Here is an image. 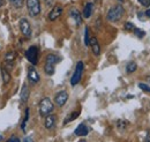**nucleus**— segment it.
<instances>
[{"label": "nucleus", "instance_id": "nucleus-1", "mask_svg": "<svg viewBox=\"0 0 150 142\" xmlns=\"http://www.w3.org/2000/svg\"><path fill=\"white\" fill-rule=\"evenodd\" d=\"M125 14V9L121 5H115L110 8V11L108 12L106 18L110 22H117L122 18V15Z\"/></svg>", "mask_w": 150, "mask_h": 142}, {"label": "nucleus", "instance_id": "nucleus-2", "mask_svg": "<svg viewBox=\"0 0 150 142\" xmlns=\"http://www.w3.org/2000/svg\"><path fill=\"white\" fill-rule=\"evenodd\" d=\"M53 109H54L53 103L51 102L50 98L45 97V98H43V99L40 101V103H39V113H40L42 117H46L47 114L52 113Z\"/></svg>", "mask_w": 150, "mask_h": 142}, {"label": "nucleus", "instance_id": "nucleus-3", "mask_svg": "<svg viewBox=\"0 0 150 142\" xmlns=\"http://www.w3.org/2000/svg\"><path fill=\"white\" fill-rule=\"evenodd\" d=\"M27 8L31 16H37L40 13V2L39 0H27Z\"/></svg>", "mask_w": 150, "mask_h": 142}, {"label": "nucleus", "instance_id": "nucleus-4", "mask_svg": "<svg viewBox=\"0 0 150 142\" xmlns=\"http://www.w3.org/2000/svg\"><path fill=\"white\" fill-rule=\"evenodd\" d=\"M82 73H83V62L79 61L76 67H75L74 74L72 75V79H71V84L72 86H76L80 82V80L82 77Z\"/></svg>", "mask_w": 150, "mask_h": 142}, {"label": "nucleus", "instance_id": "nucleus-5", "mask_svg": "<svg viewBox=\"0 0 150 142\" xmlns=\"http://www.w3.org/2000/svg\"><path fill=\"white\" fill-rule=\"evenodd\" d=\"M38 55H39V51H38L37 46H30L27 52H25V57L27 59L33 64V65H36L38 62Z\"/></svg>", "mask_w": 150, "mask_h": 142}, {"label": "nucleus", "instance_id": "nucleus-6", "mask_svg": "<svg viewBox=\"0 0 150 142\" xmlns=\"http://www.w3.org/2000/svg\"><path fill=\"white\" fill-rule=\"evenodd\" d=\"M20 29H21L22 34L27 38L31 37V27H30V23H29V21L27 18H22L20 21Z\"/></svg>", "mask_w": 150, "mask_h": 142}, {"label": "nucleus", "instance_id": "nucleus-7", "mask_svg": "<svg viewBox=\"0 0 150 142\" xmlns=\"http://www.w3.org/2000/svg\"><path fill=\"white\" fill-rule=\"evenodd\" d=\"M67 99H68V92L65 91V90L58 92L56 95V97H54V102H56V104L58 107H64L66 104Z\"/></svg>", "mask_w": 150, "mask_h": 142}, {"label": "nucleus", "instance_id": "nucleus-8", "mask_svg": "<svg viewBox=\"0 0 150 142\" xmlns=\"http://www.w3.org/2000/svg\"><path fill=\"white\" fill-rule=\"evenodd\" d=\"M28 80L31 84H36L39 82V74L34 67H30L28 71Z\"/></svg>", "mask_w": 150, "mask_h": 142}, {"label": "nucleus", "instance_id": "nucleus-9", "mask_svg": "<svg viewBox=\"0 0 150 142\" xmlns=\"http://www.w3.org/2000/svg\"><path fill=\"white\" fill-rule=\"evenodd\" d=\"M61 14H62V7L61 6H54L53 9L49 14V20L50 21H56Z\"/></svg>", "mask_w": 150, "mask_h": 142}, {"label": "nucleus", "instance_id": "nucleus-10", "mask_svg": "<svg viewBox=\"0 0 150 142\" xmlns=\"http://www.w3.org/2000/svg\"><path fill=\"white\" fill-rule=\"evenodd\" d=\"M74 133H75V135H77V136H87L88 133H89V128L84 124H80L76 127Z\"/></svg>", "mask_w": 150, "mask_h": 142}, {"label": "nucleus", "instance_id": "nucleus-11", "mask_svg": "<svg viewBox=\"0 0 150 142\" xmlns=\"http://www.w3.org/2000/svg\"><path fill=\"white\" fill-rule=\"evenodd\" d=\"M45 128H47V129H51V128H53L54 127V125H56V116H53V114H47L46 116V118H45Z\"/></svg>", "mask_w": 150, "mask_h": 142}, {"label": "nucleus", "instance_id": "nucleus-12", "mask_svg": "<svg viewBox=\"0 0 150 142\" xmlns=\"http://www.w3.org/2000/svg\"><path fill=\"white\" fill-rule=\"evenodd\" d=\"M29 95H30V91L27 84H23L22 90H21V94H20V97H21V101L22 103H27L28 99H29Z\"/></svg>", "mask_w": 150, "mask_h": 142}, {"label": "nucleus", "instance_id": "nucleus-13", "mask_svg": "<svg viewBox=\"0 0 150 142\" xmlns=\"http://www.w3.org/2000/svg\"><path fill=\"white\" fill-rule=\"evenodd\" d=\"M69 14H71V18H74L76 26H80V24L82 23V16H81V14H80V12H79L77 9H75V8L71 9Z\"/></svg>", "mask_w": 150, "mask_h": 142}, {"label": "nucleus", "instance_id": "nucleus-14", "mask_svg": "<svg viewBox=\"0 0 150 142\" xmlns=\"http://www.w3.org/2000/svg\"><path fill=\"white\" fill-rule=\"evenodd\" d=\"M93 11H94V4H93V2L86 4L84 9H83V18H89L91 16V14H93Z\"/></svg>", "mask_w": 150, "mask_h": 142}, {"label": "nucleus", "instance_id": "nucleus-15", "mask_svg": "<svg viewBox=\"0 0 150 142\" xmlns=\"http://www.w3.org/2000/svg\"><path fill=\"white\" fill-rule=\"evenodd\" d=\"M89 45L91 46L93 52L95 53V55H99V53H100V48H99V44H98V42H97V39L95 37L90 38V44Z\"/></svg>", "mask_w": 150, "mask_h": 142}, {"label": "nucleus", "instance_id": "nucleus-16", "mask_svg": "<svg viewBox=\"0 0 150 142\" xmlns=\"http://www.w3.org/2000/svg\"><path fill=\"white\" fill-rule=\"evenodd\" d=\"M54 66L53 64H49V62H45V66H44V71L47 75H53L54 74Z\"/></svg>", "mask_w": 150, "mask_h": 142}, {"label": "nucleus", "instance_id": "nucleus-17", "mask_svg": "<svg viewBox=\"0 0 150 142\" xmlns=\"http://www.w3.org/2000/svg\"><path fill=\"white\" fill-rule=\"evenodd\" d=\"M15 57H16L15 52L9 51V52H7V53L5 54V60H6L7 64H13V61L15 60Z\"/></svg>", "mask_w": 150, "mask_h": 142}, {"label": "nucleus", "instance_id": "nucleus-18", "mask_svg": "<svg viewBox=\"0 0 150 142\" xmlns=\"http://www.w3.org/2000/svg\"><path fill=\"white\" fill-rule=\"evenodd\" d=\"M136 68H137V65H136L134 61H129V62L126 65V72H127L128 74L134 73V72L136 71Z\"/></svg>", "mask_w": 150, "mask_h": 142}, {"label": "nucleus", "instance_id": "nucleus-19", "mask_svg": "<svg viewBox=\"0 0 150 142\" xmlns=\"http://www.w3.org/2000/svg\"><path fill=\"white\" fill-rule=\"evenodd\" d=\"M1 75H2L4 84H7V83L11 81V74L6 71V70H4V68H2V71H1Z\"/></svg>", "mask_w": 150, "mask_h": 142}, {"label": "nucleus", "instance_id": "nucleus-20", "mask_svg": "<svg viewBox=\"0 0 150 142\" xmlns=\"http://www.w3.org/2000/svg\"><path fill=\"white\" fill-rule=\"evenodd\" d=\"M46 62H49V64H53V65H56L57 62L59 61V58L57 57L56 54H49L47 57H46V60H45Z\"/></svg>", "mask_w": 150, "mask_h": 142}, {"label": "nucleus", "instance_id": "nucleus-21", "mask_svg": "<svg viewBox=\"0 0 150 142\" xmlns=\"http://www.w3.org/2000/svg\"><path fill=\"white\" fill-rule=\"evenodd\" d=\"M127 121H125V120H118V123H117V127H118V129L119 131H121V132H124L126 128H127Z\"/></svg>", "mask_w": 150, "mask_h": 142}, {"label": "nucleus", "instance_id": "nucleus-22", "mask_svg": "<svg viewBox=\"0 0 150 142\" xmlns=\"http://www.w3.org/2000/svg\"><path fill=\"white\" fill-rule=\"evenodd\" d=\"M79 114H80V112H77V111H76V112H73L72 114H69V116H68V117L65 119V124H67V123H71V121L75 120V119L77 118V116H79Z\"/></svg>", "mask_w": 150, "mask_h": 142}, {"label": "nucleus", "instance_id": "nucleus-23", "mask_svg": "<svg viewBox=\"0 0 150 142\" xmlns=\"http://www.w3.org/2000/svg\"><path fill=\"white\" fill-rule=\"evenodd\" d=\"M9 1L15 8H22L24 5V0H9Z\"/></svg>", "mask_w": 150, "mask_h": 142}, {"label": "nucleus", "instance_id": "nucleus-24", "mask_svg": "<svg viewBox=\"0 0 150 142\" xmlns=\"http://www.w3.org/2000/svg\"><path fill=\"white\" fill-rule=\"evenodd\" d=\"M84 44H86L87 46H89V44H90V38H89V28H88V27L84 29Z\"/></svg>", "mask_w": 150, "mask_h": 142}, {"label": "nucleus", "instance_id": "nucleus-25", "mask_svg": "<svg viewBox=\"0 0 150 142\" xmlns=\"http://www.w3.org/2000/svg\"><path fill=\"white\" fill-rule=\"evenodd\" d=\"M139 88L142 89L144 92H148V94H150V87H149V86H147V84H144V83H139Z\"/></svg>", "mask_w": 150, "mask_h": 142}, {"label": "nucleus", "instance_id": "nucleus-26", "mask_svg": "<svg viewBox=\"0 0 150 142\" xmlns=\"http://www.w3.org/2000/svg\"><path fill=\"white\" fill-rule=\"evenodd\" d=\"M125 29H126V30H128V31H132V30L134 31L135 26H134L132 22H126V23H125Z\"/></svg>", "mask_w": 150, "mask_h": 142}, {"label": "nucleus", "instance_id": "nucleus-27", "mask_svg": "<svg viewBox=\"0 0 150 142\" xmlns=\"http://www.w3.org/2000/svg\"><path fill=\"white\" fill-rule=\"evenodd\" d=\"M134 33H135V35L137 36L139 38H142V37L144 36V34H146L143 30H141V29H137V28H135V29H134Z\"/></svg>", "mask_w": 150, "mask_h": 142}, {"label": "nucleus", "instance_id": "nucleus-28", "mask_svg": "<svg viewBox=\"0 0 150 142\" xmlns=\"http://www.w3.org/2000/svg\"><path fill=\"white\" fill-rule=\"evenodd\" d=\"M139 2L142 5V6H149L150 5V0H139Z\"/></svg>", "mask_w": 150, "mask_h": 142}, {"label": "nucleus", "instance_id": "nucleus-29", "mask_svg": "<svg viewBox=\"0 0 150 142\" xmlns=\"http://www.w3.org/2000/svg\"><path fill=\"white\" fill-rule=\"evenodd\" d=\"M7 141L8 142H20L21 140H20L19 138H16V136H12V138H9Z\"/></svg>", "mask_w": 150, "mask_h": 142}, {"label": "nucleus", "instance_id": "nucleus-30", "mask_svg": "<svg viewBox=\"0 0 150 142\" xmlns=\"http://www.w3.org/2000/svg\"><path fill=\"white\" fill-rule=\"evenodd\" d=\"M5 2H6L5 0H0V8H1V7H2L4 5H5Z\"/></svg>", "mask_w": 150, "mask_h": 142}, {"label": "nucleus", "instance_id": "nucleus-31", "mask_svg": "<svg viewBox=\"0 0 150 142\" xmlns=\"http://www.w3.org/2000/svg\"><path fill=\"white\" fill-rule=\"evenodd\" d=\"M146 15H147L148 18H150V8H149V9H147V12H146Z\"/></svg>", "mask_w": 150, "mask_h": 142}, {"label": "nucleus", "instance_id": "nucleus-32", "mask_svg": "<svg viewBox=\"0 0 150 142\" xmlns=\"http://www.w3.org/2000/svg\"><path fill=\"white\" fill-rule=\"evenodd\" d=\"M24 141H33V139H30V138H27V139H24Z\"/></svg>", "mask_w": 150, "mask_h": 142}, {"label": "nucleus", "instance_id": "nucleus-33", "mask_svg": "<svg viewBox=\"0 0 150 142\" xmlns=\"http://www.w3.org/2000/svg\"><path fill=\"white\" fill-rule=\"evenodd\" d=\"M147 80H148V81L150 82V76H148V77H147Z\"/></svg>", "mask_w": 150, "mask_h": 142}, {"label": "nucleus", "instance_id": "nucleus-34", "mask_svg": "<svg viewBox=\"0 0 150 142\" xmlns=\"http://www.w3.org/2000/svg\"><path fill=\"white\" fill-rule=\"evenodd\" d=\"M1 140H2V138H1V135H0V141H1Z\"/></svg>", "mask_w": 150, "mask_h": 142}, {"label": "nucleus", "instance_id": "nucleus-35", "mask_svg": "<svg viewBox=\"0 0 150 142\" xmlns=\"http://www.w3.org/2000/svg\"><path fill=\"white\" fill-rule=\"evenodd\" d=\"M119 1H121V2H122V1H124V0H119Z\"/></svg>", "mask_w": 150, "mask_h": 142}]
</instances>
